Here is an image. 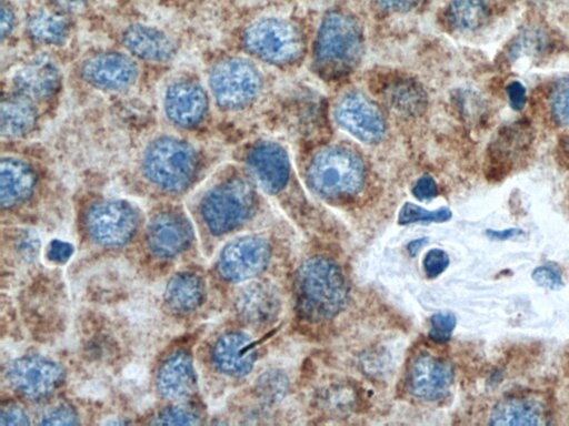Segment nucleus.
Returning a JSON list of instances; mask_svg holds the SVG:
<instances>
[{
	"mask_svg": "<svg viewBox=\"0 0 569 426\" xmlns=\"http://www.w3.org/2000/svg\"><path fill=\"white\" fill-rule=\"evenodd\" d=\"M159 108L166 128L204 139L213 113V103L203 72L180 67L164 78Z\"/></svg>",
	"mask_w": 569,
	"mask_h": 426,
	"instance_id": "obj_2",
	"label": "nucleus"
},
{
	"mask_svg": "<svg viewBox=\"0 0 569 426\" xmlns=\"http://www.w3.org/2000/svg\"><path fill=\"white\" fill-rule=\"evenodd\" d=\"M506 93L511 108L516 111L523 109L527 102V90L520 81H511L506 87Z\"/></svg>",
	"mask_w": 569,
	"mask_h": 426,
	"instance_id": "obj_36",
	"label": "nucleus"
},
{
	"mask_svg": "<svg viewBox=\"0 0 569 426\" xmlns=\"http://www.w3.org/2000/svg\"><path fill=\"white\" fill-rule=\"evenodd\" d=\"M420 98L421 94L419 91L412 87H401L396 91V94L392 95L395 105L400 110H405V106H416Z\"/></svg>",
	"mask_w": 569,
	"mask_h": 426,
	"instance_id": "obj_39",
	"label": "nucleus"
},
{
	"mask_svg": "<svg viewBox=\"0 0 569 426\" xmlns=\"http://www.w3.org/2000/svg\"><path fill=\"white\" fill-rule=\"evenodd\" d=\"M542 407L532 398L512 397L499 402L490 415L491 425H541Z\"/></svg>",
	"mask_w": 569,
	"mask_h": 426,
	"instance_id": "obj_24",
	"label": "nucleus"
},
{
	"mask_svg": "<svg viewBox=\"0 0 569 426\" xmlns=\"http://www.w3.org/2000/svg\"><path fill=\"white\" fill-rule=\"evenodd\" d=\"M216 367L223 374L241 377L250 373L256 362L251 338L240 332L223 334L212 349Z\"/></svg>",
	"mask_w": 569,
	"mask_h": 426,
	"instance_id": "obj_22",
	"label": "nucleus"
},
{
	"mask_svg": "<svg viewBox=\"0 0 569 426\" xmlns=\"http://www.w3.org/2000/svg\"><path fill=\"white\" fill-rule=\"evenodd\" d=\"M138 207L124 199L102 197L89 204L83 214L88 235L104 246L128 243L139 226Z\"/></svg>",
	"mask_w": 569,
	"mask_h": 426,
	"instance_id": "obj_10",
	"label": "nucleus"
},
{
	"mask_svg": "<svg viewBox=\"0 0 569 426\" xmlns=\"http://www.w3.org/2000/svg\"><path fill=\"white\" fill-rule=\"evenodd\" d=\"M26 36L34 50L56 53L69 45L73 33L71 17L50 7L30 11L26 19Z\"/></svg>",
	"mask_w": 569,
	"mask_h": 426,
	"instance_id": "obj_18",
	"label": "nucleus"
},
{
	"mask_svg": "<svg viewBox=\"0 0 569 426\" xmlns=\"http://www.w3.org/2000/svg\"><path fill=\"white\" fill-rule=\"evenodd\" d=\"M307 180L318 195L340 199L358 193L365 181V168L352 151L331 146L319 151L311 160Z\"/></svg>",
	"mask_w": 569,
	"mask_h": 426,
	"instance_id": "obj_9",
	"label": "nucleus"
},
{
	"mask_svg": "<svg viewBox=\"0 0 569 426\" xmlns=\"http://www.w3.org/2000/svg\"><path fill=\"white\" fill-rule=\"evenodd\" d=\"M204 298V283L193 273L176 274L167 284L164 300L174 312L189 313Z\"/></svg>",
	"mask_w": 569,
	"mask_h": 426,
	"instance_id": "obj_23",
	"label": "nucleus"
},
{
	"mask_svg": "<svg viewBox=\"0 0 569 426\" xmlns=\"http://www.w3.org/2000/svg\"><path fill=\"white\" fill-rule=\"evenodd\" d=\"M252 175L268 193L281 191L289 179V159L286 151L273 142L254 145L247 156Z\"/></svg>",
	"mask_w": 569,
	"mask_h": 426,
	"instance_id": "obj_19",
	"label": "nucleus"
},
{
	"mask_svg": "<svg viewBox=\"0 0 569 426\" xmlns=\"http://www.w3.org/2000/svg\"><path fill=\"white\" fill-rule=\"evenodd\" d=\"M272 296L262 287L252 286L239 300V310L250 321H261L271 310Z\"/></svg>",
	"mask_w": 569,
	"mask_h": 426,
	"instance_id": "obj_26",
	"label": "nucleus"
},
{
	"mask_svg": "<svg viewBox=\"0 0 569 426\" xmlns=\"http://www.w3.org/2000/svg\"><path fill=\"white\" fill-rule=\"evenodd\" d=\"M47 113L31 101L3 91L1 101L2 142H29L40 132Z\"/></svg>",
	"mask_w": 569,
	"mask_h": 426,
	"instance_id": "obj_17",
	"label": "nucleus"
},
{
	"mask_svg": "<svg viewBox=\"0 0 569 426\" xmlns=\"http://www.w3.org/2000/svg\"><path fill=\"white\" fill-rule=\"evenodd\" d=\"M74 77L90 90L126 94L142 80L143 64L120 47L84 53L74 64Z\"/></svg>",
	"mask_w": 569,
	"mask_h": 426,
	"instance_id": "obj_7",
	"label": "nucleus"
},
{
	"mask_svg": "<svg viewBox=\"0 0 569 426\" xmlns=\"http://www.w3.org/2000/svg\"><path fill=\"white\" fill-rule=\"evenodd\" d=\"M362 53V34L349 14L332 12L319 29L316 42L318 68L329 77L342 75L355 68Z\"/></svg>",
	"mask_w": 569,
	"mask_h": 426,
	"instance_id": "obj_8",
	"label": "nucleus"
},
{
	"mask_svg": "<svg viewBox=\"0 0 569 426\" xmlns=\"http://www.w3.org/2000/svg\"><path fill=\"white\" fill-rule=\"evenodd\" d=\"M422 265L429 277H436L448 267L449 256L440 248H432L425 255Z\"/></svg>",
	"mask_w": 569,
	"mask_h": 426,
	"instance_id": "obj_32",
	"label": "nucleus"
},
{
	"mask_svg": "<svg viewBox=\"0 0 569 426\" xmlns=\"http://www.w3.org/2000/svg\"><path fill=\"white\" fill-rule=\"evenodd\" d=\"M489 18V10L482 0H452L446 11L448 24L459 32L480 29Z\"/></svg>",
	"mask_w": 569,
	"mask_h": 426,
	"instance_id": "obj_25",
	"label": "nucleus"
},
{
	"mask_svg": "<svg viewBox=\"0 0 569 426\" xmlns=\"http://www.w3.org/2000/svg\"><path fill=\"white\" fill-rule=\"evenodd\" d=\"M337 123L365 143H377L385 134V121L378 108L363 94L350 92L336 105Z\"/></svg>",
	"mask_w": 569,
	"mask_h": 426,
	"instance_id": "obj_15",
	"label": "nucleus"
},
{
	"mask_svg": "<svg viewBox=\"0 0 569 426\" xmlns=\"http://www.w3.org/2000/svg\"><path fill=\"white\" fill-rule=\"evenodd\" d=\"M17 14L10 1L2 0L1 2V44L2 48L13 37L17 30Z\"/></svg>",
	"mask_w": 569,
	"mask_h": 426,
	"instance_id": "obj_33",
	"label": "nucleus"
},
{
	"mask_svg": "<svg viewBox=\"0 0 569 426\" xmlns=\"http://www.w3.org/2000/svg\"><path fill=\"white\" fill-rule=\"evenodd\" d=\"M138 151L137 164L144 181L177 194L187 191L209 168L214 149L209 140L164 128L151 133Z\"/></svg>",
	"mask_w": 569,
	"mask_h": 426,
	"instance_id": "obj_1",
	"label": "nucleus"
},
{
	"mask_svg": "<svg viewBox=\"0 0 569 426\" xmlns=\"http://www.w3.org/2000/svg\"><path fill=\"white\" fill-rule=\"evenodd\" d=\"M426 239L415 240L408 245V251L411 255H416L419 250L426 244Z\"/></svg>",
	"mask_w": 569,
	"mask_h": 426,
	"instance_id": "obj_43",
	"label": "nucleus"
},
{
	"mask_svg": "<svg viewBox=\"0 0 569 426\" xmlns=\"http://www.w3.org/2000/svg\"><path fill=\"white\" fill-rule=\"evenodd\" d=\"M421 0H375L376 6L388 13H405L415 9Z\"/></svg>",
	"mask_w": 569,
	"mask_h": 426,
	"instance_id": "obj_37",
	"label": "nucleus"
},
{
	"mask_svg": "<svg viewBox=\"0 0 569 426\" xmlns=\"http://www.w3.org/2000/svg\"><path fill=\"white\" fill-rule=\"evenodd\" d=\"M193 236L187 216L174 209L154 213L147 224V242L151 252L160 257H172L184 251Z\"/></svg>",
	"mask_w": 569,
	"mask_h": 426,
	"instance_id": "obj_16",
	"label": "nucleus"
},
{
	"mask_svg": "<svg viewBox=\"0 0 569 426\" xmlns=\"http://www.w3.org/2000/svg\"><path fill=\"white\" fill-rule=\"evenodd\" d=\"M412 192L419 200H429L437 194V184L431 176L426 175L416 182Z\"/></svg>",
	"mask_w": 569,
	"mask_h": 426,
	"instance_id": "obj_41",
	"label": "nucleus"
},
{
	"mask_svg": "<svg viewBox=\"0 0 569 426\" xmlns=\"http://www.w3.org/2000/svg\"><path fill=\"white\" fill-rule=\"evenodd\" d=\"M531 277L539 286L548 290H559L563 286L561 272L558 266L552 264L536 267Z\"/></svg>",
	"mask_w": 569,
	"mask_h": 426,
	"instance_id": "obj_31",
	"label": "nucleus"
},
{
	"mask_svg": "<svg viewBox=\"0 0 569 426\" xmlns=\"http://www.w3.org/2000/svg\"><path fill=\"white\" fill-rule=\"evenodd\" d=\"M451 217V211L447 207L437 209L433 211L426 210L412 203H406L399 213L400 224H411L419 222H446Z\"/></svg>",
	"mask_w": 569,
	"mask_h": 426,
	"instance_id": "obj_27",
	"label": "nucleus"
},
{
	"mask_svg": "<svg viewBox=\"0 0 569 426\" xmlns=\"http://www.w3.org/2000/svg\"><path fill=\"white\" fill-rule=\"evenodd\" d=\"M151 423L164 425H193L199 423V417L189 409L171 407L160 412Z\"/></svg>",
	"mask_w": 569,
	"mask_h": 426,
	"instance_id": "obj_30",
	"label": "nucleus"
},
{
	"mask_svg": "<svg viewBox=\"0 0 569 426\" xmlns=\"http://www.w3.org/2000/svg\"><path fill=\"white\" fill-rule=\"evenodd\" d=\"M452 378V367L448 362L430 355H420L411 365L409 386L415 396L435 400L449 392Z\"/></svg>",
	"mask_w": 569,
	"mask_h": 426,
	"instance_id": "obj_20",
	"label": "nucleus"
},
{
	"mask_svg": "<svg viewBox=\"0 0 569 426\" xmlns=\"http://www.w3.org/2000/svg\"><path fill=\"white\" fill-rule=\"evenodd\" d=\"M456 316L450 312H439L431 317L429 336L438 343L447 342L456 327Z\"/></svg>",
	"mask_w": 569,
	"mask_h": 426,
	"instance_id": "obj_29",
	"label": "nucleus"
},
{
	"mask_svg": "<svg viewBox=\"0 0 569 426\" xmlns=\"http://www.w3.org/2000/svg\"><path fill=\"white\" fill-rule=\"evenodd\" d=\"M298 312L310 321L328 320L345 306L348 286L339 266L323 256L306 260L295 280Z\"/></svg>",
	"mask_w": 569,
	"mask_h": 426,
	"instance_id": "obj_3",
	"label": "nucleus"
},
{
	"mask_svg": "<svg viewBox=\"0 0 569 426\" xmlns=\"http://www.w3.org/2000/svg\"><path fill=\"white\" fill-rule=\"evenodd\" d=\"M43 425H72L77 424V415L70 407L59 406L48 412L40 422Z\"/></svg>",
	"mask_w": 569,
	"mask_h": 426,
	"instance_id": "obj_34",
	"label": "nucleus"
},
{
	"mask_svg": "<svg viewBox=\"0 0 569 426\" xmlns=\"http://www.w3.org/2000/svg\"><path fill=\"white\" fill-rule=\"evenodd\" d=\"M62 376L59 364L40 355L19 357L7 371V378L12 388L32 400L50 396L60 386Z\"/></svg>",
	"mask_w": 569,
	"mask_h": 426,
	"instance_id": "obj_13",
	"label": "nucleus"
},
{
	"mask_svg": "<svg viewBox=\"0 0 569 426\" xmlns=\"http://www.w3.org/2000/svg\"><path fill=\"white\" fill-rule=\"evenodd\" d=\"M270 246L266 240L246 235L228 243L218 258V272L227 281L242 282L260 274L268 265Z\"/></svg>",
	"mask_w": 569,
	"mask_h": 426,
	"instance_id": "obj_14",
	"label": "nucleus"
},
{
	"mask_svg": "<svg viewBox=\"0 0 569 426\" xmlns=\"http://www.w3.org/2000/svg\"><path fill=\"white\" fill-rule=\"evenodd\" d=\"M549 100L550 111L556 122L569 126V75L555 83Z\"/></svg>",
	"mask_w": 569,
	"mask_h": 426,
	"instance_id": "obj_28",
	"label": "nucleus"
},
{
	"mask_svg": "<svg viewBox=\"0 0 569 426\" xmlns=\"http://www.w3.org/2000/svg\"><path fill=\"white\" fill-rule=\"evenodd\" d=\"M73 253V247L70 243L54 240L49 244L47 257L56 263L67 262Z\"/></svg>",
	"mask_w": 569,
	"mask_h": 426,
	"instance_id": "obj_38",
	"label": "nucleus"
},
{
	"mask_svg": "<svg viewBox=\"0 0 569 426\" xmlns=\"http://www.w3.org/2000/svg\"><path fill=\"white\" fill-rule=\"evenodd\" d=\"M119 47L142 64L168 65L179 54L177 40L160 27L133 22L119 33Z\"/></svg>",
	"mask_w": 569,
	"mask_h": 426,
	"instance_id": "obj_12",
	"label": "nucleus"
},
{
	"mask_svg": "<svg viewBox=\"0 0 569 426\" xmlns=\"http://www.w3.org/2000/svg\"><path fill=\"white\" fill-rule=\"evenodd\" d=\"M0 424L7 425H27L30 424L29 416L26 412L18 406H8L2 408L0 416Z\"/></svg>",
	"mask_w": 569,
	"mask_h": 426,
	"instance_id": "obj_40",
	"label": "nucleus"
},
{
	"mask_svg": "<svg viewBox=\"0 0 569 426\" xmlns=\"http://www.w3.org/2000/svg\"><path fill=\"white\" fill-rule=\"evenodd\" d=\"M90 1L91 0H48V7L72 18L88 9Z\"/></svg>",
	"mask_w": 569,
	"mask_h": 426,
	"instance_id": "obj_35",
	"label": "nucleus"
},
{
	"mask_svg": "<svg viewBox=\"0 0 569 426\" xmlns=\"http://www.w3.org/2000/svg\"><path fill=\"white\" fill-rule=\"evenodd\" d=\"M257 206L252 183L240 175L219 179L208 186L198 202V212L214 235L226 234L248 221Z\"/></svg>",
	"mask_w": 569,
	"mask_h": 426,
	"instance_id": "obj_5",
	"label": "nucleus"
},
{
	"mask_svg": "<svg viewBox=\"0 0 569 426\" xmlns=\"http://www.w3.org/2000/svg\"><path fill=\"white\" fill-rule=\"evenodd\" d=\"M204 80L213 108L223 113L244 110L258 98L262 89V75L249 59L221 55L208 62Z\"/></svg>",
	"mask_w": 569,
	"mask_h": 426,
	"instance_id": "obj_4",
	"label": "nucleus"
},
{
	"mask_svg": "<svg viewBox=\"0 0 569 426\" xmlns=\"http://www.w3.org/2000/svg\"><path fill=\"white\" fill-rule=\"evenodd\" d=\"M521 230L519 229H507V230H488L487 231V234L488 236H490L491 239H495V240H507V239H510V237H513L518 234H521Z\"/></svg>",
	"mask_w": 569,
	"mask_h": 426,
	"instance_id": "obj_42",
	"label": "nucleus"
},
{
	"mask_svg": "<svg viewBox=\"0 0 569 426\" xmlns=\"http://www.w3.org/2000/svg\"><path fill=\"white\" fill-rule=\"evenodd\" d=\"M242 43L249 53L270 63L292 62L303 48L298 29L289 21L274 17L251 22L243 32Z\"/></svg>",
	"mask_w": 569,
	"mask_h": 426,
	"instance_id": "obj_11",
	"label": "nucleus"
},
{
	"mask_svg": "<svg viewBox=\"0 0 569 426\" xmlns=\"http://www.w3.org/2000/svg\"><path fill=\"white\" fill-rule=\"evenodd\" d=\"M63 89L61 63L52 52L34 50L9 69L3 91L22 97L48 115L58 104Z\"/></svg>",
	"mask_w": 569,
	"mask_h": 426,
	"instance_id": "obj_6",
	"label": "nucleus"
},
{
	"mask_svg": "<svg viewBox=\"0 0 569 426\" xmlns=\"http://www.w3.org/2000/svg\"><path fill=\"white\" fill-rule=\"evenodd\" d=\"M156 386L160 395L170 400L191 396L197 387V376L190 356L184 352L169 356L159 367Z\"/></svg>",
	"mask_w": 569,
	"mask_h": 426,
	"instance_id": "obj_21",
	"label": "nucleus"
}]
</instances>
